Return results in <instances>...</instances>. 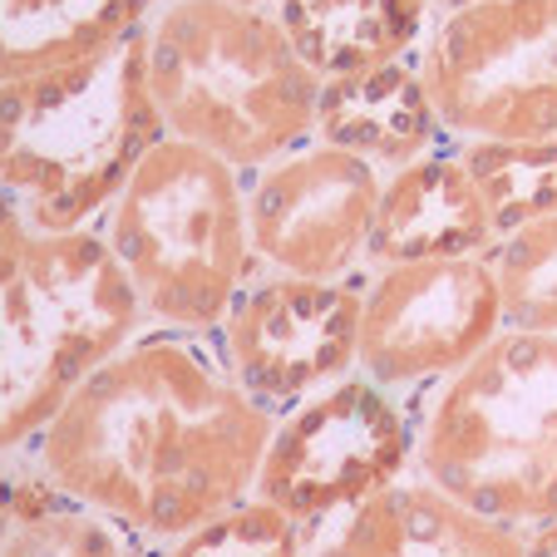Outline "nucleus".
Masks as SVG:
<instances>
[{
  "label": "nucleus",
  "mask_w": 557,
  "mask_h": 557,
  "mask_svg": "<svg viewBox=\"0 0 557 557\" xmlns=\"http://www.w3.org/2000/svg\"><path fill=\"white\" fill-rule=\"evenodd\" d=\"M504 331L488 257H420L360 276V360L375 385L420 400Z\"/></svg>",
  "instance_id": "obj_9"
},
{
  "label": "nucleus",
  "mask_w": 557,
  "mask_h": 557,
  "mask_svg": "<svg viewBox=\"0 0 557 557\" xmlns=\"http://www.w3.org/2000/svg\"><path fill=\"white\" fill-rule=\"evenodd\" d=\"M494 243L498 227L479 198L459 144L449 138L434 153L385 173L366 272L389 262H420V257H488Z\"/></svg>",
  "instance_id": "obj_13"
},
{
  "label": "nucleus",
  "mask_w": 557,
  "mask_h": 557,
  "mask_svg": "<svg viewBox=\"0 0 557 557\" xmlns=\"http://www.w3.org/2000/svg\"><path fill=\"white\" fill-rule=\"evenodd\" d=\"M276 414L247 400L212 336L144 331L60 405L30 469L134 547H173L247 504Z\"/></svg>",
  "instance_id": "obj_1"
},
{
  "label": "nucleus",
  "mask_w": 557,
  "mask_h": 557,
  "mask_svg": "<svg viewBox=\"0 0 557 557\" xmlns=\"http://www.w3.org/2000/svg\"><path fill=\"white\" fill-rule=\"evenodd\" d=\"M144 306L99 227L45 232L0 193V454H21L114 350Z\"/></svg>",
  "instance_id": "obj_3"
},
{
  "label": "nucleus",
  "mask_w": 557,
  "mask_h": 557,
  "mask_svg": "<svg viewBox=\"0 0 557 557\" xmlns=\"http://www.w3.org/2000/svg\"><path fill=\"white\" fill-rule=\"evenodd\" d=\"M158 138L144 35L30 79H0V193L45 232L99 227Z\"/></svg>",
  "instance_id": "obj_4"
},
{
  "label": "nucleus",
  "mask_w": 557,
  "mask_h": 557,
  "mask_svg": "<svg viewBox=\"0 0 557 557\" xmlns=\"http://www.w3.org/2000/svg\"><path fill=\"white\" fill-rule=\"evenodd\" d=\"M227 375L267 414L321 395L356 375L360 360V276L356 282H306L262 272L212 336Z\"/></svg>",
  "instance_id": "obj_11"
},
{
  "label": "nucleus",
  "mask_w": 557,
  "mask_h": 557,
  "mask_svg": "<svg viewBox=\"0 0 557 557\" xmlns=\"http://www.w3.org/2000/svg\"><path fill=\"white\" fill-rule=\"evenodd\" d=\"M414 70L454 144H557V0H444Z\"/></svg>",
  "instance_id": "obj_7"
},
{
  "label": "nucleus",
  "mask_w": 557,
  "mask_h": 557,
  "mask_svg": "<svg viewBox=\"0 0 557 557\" xmlns=\"http://www.w3.org/2000/svg\"><path fill=\"white\" fill-rule=\"evenodd\" d=\"M163 0H0V79L89 60L148 25Z\"/></svg>",
  "instance_id": "obj_16"
},
{
  "label": "nucleus",
  "mask_w": 557,
  "mask_h": 557,
  "mask_svg": "<svg viewBox=\"0 0 557 557\" xmlns=\"http://www.w3.org/2000/svg\"><path fill=\"white\" fill-rule=\"evenodd\" d=\"M315 138L346 148V153H360L380 173H395L414 158L434 153L440 144H449V134L430 109L414 60L321 85Z\"/></svg>",
  "instance_id": "obj_14"
},
{
  "label": "nucleus",
  "mask_w": 557,
  "mask_h": 557,
  "mask_svg": "<svg viewBox=\"0 0 557 557\" xmlns=\"http://www.w3.org/2000/svg\"><path fill=\"white\" fill-rule=\"evenodd\" d=\"M296 54L321 85L420 54L434 0H272Z\"/></svg>",
  "instance_id": "obj_15"
},
{
  "label": "nucleus",
  "mask_w": 557,
  "mask_h": 557,
  "mask_svg": "<svg viewBox=\"0 0 557 557\" xmlns=\"http://www.w3.org/2000/svg\"><path fill=\"white\" fill-rule=\"evenodd\" d=\"M158 557H306V528H296L262 498H247Z\"/></svg>",
  "instance_id": "obj_19"
},
{
  "label": "nucleus",
  "mask_w": 557,
  "mask_h": 557,
  "mask_svg": "<svg viewBox=\"0 0 557 557\" xmlns=\"http://www.w3.org/2000/svg\"><path fill=\"white\" fill-rule=\"evenodd\" d=\"M306 557H523V528L459 504L410 469L306 533Z\"/></svg>",
  "instance_id": "obj_12"
},
{
  "label": "nucleus",
  "mask_w": 557,
  "mask_h": 557,
  "mask_svg": "<svg viewBox=\"0 0 557 557\" xmlns=\"http://www.w3.org/2000/svg\"><path fill=\"white\" fill-rule=\"evenodd\" d=\"M488 267L498 276L504 326L557 336V212L504 232Z\"/></svg>",
  "instance_id": "obj_18"
},
{
  "label": "nucleus",
  "mask_w": 557,
  "mask_h": 557,
  "mask_svg": "<svg viewBox=\"0 0 557 557\" xmlns=\"http://www.w3.org/2000/svg\"><path fill=\"white\" fill-rule=\"evenodd\" d=\"M434 5H444V0H434Z\"/></svg>",
  "instance_id": "obj_21"
},
{
  "label": "nucleus",
  "mask_w": 557,
  "mask_h": 557,
  "mask_svg": "<svg viewBox=\"0 0 557 557\" xmlns=\"http://www.w3.org/2000/svg\"><path fill=\"white\" fill-rule=\"evenodd\" d=\"M414 473L513 528L557 518V336L504 326L414 400Z\"/></svg>",
  "instance_id": "obj_6"
},
{
  "label": "nucleus",
  "mask_w": 557,
  "mask_h": 557,
  "mask_svg": "<svg viewBox=\"0 0 557 557\" xmlns=\"http://www.w3.org/2000/svg\"><path fill=\"white\" fill-rule=\"evenodd\" d=\"M523 557H557V518L523 533Z\"/></svg>",
  "instance_id": "obj_20"
},
{
  "label": "nucleus",
  "mask_w": 557,
  "mask_h": 557,
  "mask_svg": "<svg viewBox=\"0 0 557 557\" xmlns=\"http://www.w3.org/2000/svg\"><path fill=\"white\" fill-rule=\"evenodd\" d=\"M138 35L148 99L169 138L208 148L237 173L315 138L321 79L272 5L163 0Z\"/></svg>",
  "instance_id": "obj_2"
},
{
  "label": "nucleus",
  "mask_w": 557,
  "mask_h": 557,
  "mask_svg": "<svg viewBox=\"0 0 557 557\" xmlns=\"http://www.w3.org/2000/svg\"><path fill=\"white\" fill-rule=\"evenodd\" d=\"M498 237L557 212V144H459Z\"/></svg>",
  "instance_id": "obj_17"
},
{
  "label": "nucleus",
  "mask_w": 557,
  "mask_h": 557,
  "mask_svg": "<svg viewBox=\"0 0 557 557\" xmlns=\"http://www.w3.org/2000/svg\"><path fill=\"white\" fill-rule=\"evenodd\" d=\"M414 469V400L346 375L321 395L276 414L252 498L315 533L360 498Z\"/></svg>",
  "instance_id": "obj_8"
},
{
  "label": "nucleus",
  "mask_w": 557,
  "mask_h": 557,
  "mask_svg": "<svg viewBox=\"0 0 557 557\" xmlns=\"http://www.w3.org/2000/svg\"><path fill=\"white\" fill-rule=\"evenodd\" d=\"M148 331L218 336L237 296L262 276L247 227V173L183 138H158L99 218Z\"/></svg>",
  "instance_id": "obj_5"
},
{
  "label": "nucleus",
  "mask_w": 557,
  "mask_h": 557,
  "mask_svg": "<svg viewBox=\"0 0 557 557\" xmlns=\"http://www.w3.org/2000/svg\"><path fill=\"white\" fill-rule=\"evenodd\" d=\"M385 173L360 153L306 138L247 173V227L262 272L306 282L366 276Z\"/></svg>",
  "instance_id": "obj_10"
}]
</instances>
